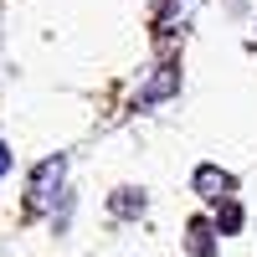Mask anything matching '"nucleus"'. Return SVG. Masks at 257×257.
Masks as SVG:
<instances>
[{
  "instance_id": "1",
  "label": "nucleus",
  "mask_w": 257,
  "mask_h": 257,
  "mask_svg": "<svg viewBox=\"0 0 257 257\" xmlns=\"http://www.w3.org/2000/svg\"><path fill=\"white\" fill-rule=\"evenodd\" d=\"M67 160L62 155H47L36 170H31V190H26V206L31 211H52L57 201H67Z\"/></svg>"
},
{
  "instance_id": "2",
  "label": "nucleus",
  "mask_w": 257,
  "mask_h": 257,
  "mask_svg": "<svg viewBox=\"0 0 257 257\" xmlns=\"http://www.w3.org/2000/svg\"><path fill=\"white\" fill-rule=\"evenodd\" d=\"M190 185L201 190L206 201H226L231 190H237V180L226 175V170H216V165H196V175H190Z\"/></svg>"
},
{
  "instance_id": "3",
  "label": "nucleus",
  "mask_w": 257,
  "mask_h": 257,
  "mask_svg": "<svg viewBox=\"0 0 257 257\" xmlns=\"http://www.w3.org/2000/svg\"><path fill=\"white\" fill-rule=\"evenodd\" d=\"M175 88H180V72L165 62V67H160V72H155V77H149L144 88H139V108H155V103H160V98H170Z\"/></svg>"
},
{
  "instance_id": "4",
  "label": "nucleus",
  "mask_w": 257,
  "mask_h": 257,
  "mask_svg": "<svg viewBox=\"0 0 257 257\" xmlns=\"http://www.w3.org/2000/svg\"><path fill=\"white\" fill-rule=\"evenodd\" d=\"M242 221H247V211L237 206V201H221V211H216V221H211V226H216V237H237V231H242Z\"/></svg>"
},
{
  "instance_id": "5",
  "label": "nucleus",
  "mask_w": 257,
  "mask_h": 257,
  "mask_svg": "<svg viewBox=\"0 0 257 257\" xmlns=\"http://www.w3.org/2000/svg\"><path fill=\"white\" fill-rule=\"evenodd\" d=\"M185 231H190V237H185V242H190V257H216V247H211L216 226H211V221H201V216H196V221H190Z\"/></svg>"
},
{
  "instance_id": "6",
  "label": "nucleus",
  "mask_w": 257,
  "mask_h": 257,
  "mask_svg": "<svg viewBox=\"0 0 257 257\" xmlns=\"http://www.w3.org/2000/svg\"><path fill=\"white\" fill-rule=\"evenodd\" d=\"M108 211H113V216H139V211H144V190H134V185L113 190V196H108Z\"/></svg>"
},
{
  "instance_id": "7",
  "label": "nucleus",
  "mask_w": 257,
  "mask_h": 257,
  "mask_svg": "<svg viewBox=\"0 0 257 257\" xmlns=\"http://www.w3.org/2000/svg\"><path fill=\"white\" fill-rule=\"evenodd\" d=\"M6 170H11V144L0 139V180H6Z\"/></svg>"
}]
</instances>
